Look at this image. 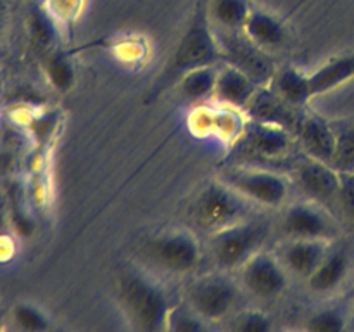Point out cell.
Instances as JSON below:
<instances>
[{
	"instance_id": "cell-1",
	"label": "cell",
	"mask_w": 354,
	"mask_h": 332,
	"mask_svg": "<svg viewBox=\"0 0 354 332\" xmlns=\"http://www.w3.org/2000/svg\"><path fill=\"white\" fill-rule=\"evenodd\" d=\"M118 303L131 327L145 332L166 331L171 303L162 289L144 273H124L118 282Z\"/></svg>"
},
{
	"instance_id": "cell-2",
	"label": "cell",
	"mask_w": 354,
	"mask_h": 332,
	"mask_svg": "<svg viewBox=\"0 0 354 332\" xmlns=\"http://www.w3.org/2000/svg\"><path fill=\"white\" fill-rule=\"evenodd\" d=\"M254 204L228 185L225 180H213L206 183L189 206V218L197 230L206 235L244 221L252 216Z\"/></svg>"
},
{
	"instance_id": "cell-3",
	"label": "cell",
	"mask_w": 354,
	"mask_h": 332,
	"mask_svg": "<svg viewBox=\"0 0 354 332\" xmlns=\"http://www.w3.org/2000/svg\"><path fill=\"white\" fill-rule=\"evenodd\" d=\"M268 234L265 221L251 216L207 235V251L221 272H239L249 258L261 251Z\"/></svg>"
},
{
	"instance_id": "cell-4",
	"label": "cell",
	"mask_w": 354,
	"mask_h": 332,
	"mask_svg": "<svg viewBox=\"0 0 354 332\" xmlns=\"http://www.w3.org/2000/svg\"><path fill=\"white\" fill-rule=\"evenodd\" d=\"M221 180L234 187L254 206L275 208L286 206L292 190L290 176L259 166H237L223 173Z\"/></svg>"
},
{
	"instance_id": "cell-5",
	"label": "cell",
	"mask_w": 354,
	"mask_h": 332,
	"mask_svg": "<svg viewBox=\"0 0 354 332\" xmlns=\"http://www.w3.org/2000/svg\"><path fill=\"white\" fill-rule=\"evenodd\" d=\"M241 284L227 275V272L207 273L190 284L187 290V304L206 322L218 324L234 313L241 296Z\"/></svg>"
},
{
	"instance_id": "cell-6",
	"label": "cell",
	"mask_w": 354,
	"mask_h": 332,
	"mask_svg": "<svg viewBox=\"0 0 354 332\" xmlns=\"http://www.w3.org/2000/svg\"><path fill=\"white\" fill-rule=\"evenodd\" d=\"M218 64H221V52L216 31L207 12L197 10L173 52L169 69L175 75H183L190 69Z\"/></svg>"
},
{
	"instance_id": "cell-7",
	"label": "cell",
	"mask_w": 354,
	"mask_h": 332,
	"mask_svg": "<svg viewBox=\"0 0 354 332\" xmlns=\"http://www.w3.org/2000/svg\"><path fill=\"white\" fill-rule=\"evenodd\" d=\"M145 256L161 272L183 277L199 268L203 246L192 230H169L145 246Z\"/></svg>"
},
{
	"instance_id": "cell-8",
	"label": "cell",
	"mask_w": 354,
	"mask_h": 332,
	"mask_svg": "<svg viewBox=\"0 0 354 332\" xmlns=\"http://www.w3.org/2000/svg\"><path fill=\"white\" fill-rule=\"evenodd\" d=\"M237 273L242 290L265 301L282 296L292 279L275 252L265 249L249 258Z\"/></svg>"
},
{
	"instance_id": "cell-9",
	"label": "cell",
	"mask_w": 354,
	"mask_h": 332,
	"mask_svg": "<svg viewBox=\"0 0 354 332\" xmlns=\"http://www.w3.org/2000/svg\"><path fill=\"white\" fill-rule=\"evenodd\" d=\"M280 232L286 239H313L332 242L339 228L330 211L315 201L289 204L280 218Z\"/></svg>"
},
{
	"instance_id": "cell-10",
	"label": "cell",
	"mask_w": 354,
	"mask_h": 332,
	"mask_svg": "<svg viewBox=\"0 0 354 332\" xmlns=\"http://www.w3.org/2000/svg\"><path fill=\"white\" fill-rule=\"evenodd\" d=\"M214 31H216L218 44H220L221 62H227V64L248 73L259 86H266L272 83L277 69L266 50L248 40L242 31H223L216 30V28Z\"/></svg>"
},
{
	"instance_id": "cell-11",
	"label": "cell",
	"mask_w": 354,
	"mask_h": 332,
	"mask_svg": "<svg viewBox=\"0 0 354 332\" xmlns=\"http://www.w3.org/2000/svg\"><path fill=\"white\" fill-rule=\"evenodd\" d=\"M290 180L306 199L324 204L325 208L337 206L342 175L328 163L303 154V158L294 165Z\"/></svg>"
},
{
	"instance_id": "cell-12",
	"label": "cell",
	"mask_w": 354,
	"mask_h": 332,
	"mask_svg": "<svg viewBox=\"0 0 354 332\" xmlns=\"http://www.w3.org/2000/svg\"><path fill=\"white\" fill-rule=\"evenodd\" d=\"M294 137L304 156L332 165L337 145V130L317 114H301Z\"/></svg>"
},
{
	"instance_id": "cell-13",
	"label": "cell",
	"mask_w": 354,
	"mask_h": 332,
	"mask_svg": "<svg viewBox=\"0 0 354 332\" xmlns=\"http://www.w3.org/2000/svg\"><path fill=\"white\" fill-rule=\"evenodd\" d=\"M330 249V242L313 239H286L277 248V258L282 261L290 277L306 280L324 261Z\"/></svg>"
},
{
	"instance_id": "cell-14",
	"label": "cell",
	"mask_w": 354,
	"mask_h": 332,
	"mask_svg": "<svg viewBox=\"0 0 354 332\" xmlns=\"http://www.w3.org/2000/svg\"><path fill=\"white\" fill-rule=\"evenodd\" d=\"M294 140L296 137L287 128L248 120L244 133L239 142L251 154L259 156V158L279 159L289 154Z\"/></svg>"
},
{
	"instance_id": "cell-15",
	"label": "cell",
	"mask_w": 354,
	"mask_h": 332,
	"mask_svg": "<svg viewBox=\"0 0 354 332\" xmlns=\"http://www.w3.org/2000/svg\"><path fill=\"white\" fill-rule=\"evenodd\" d=\"M244 114L248 120L287 128L292 133L301 116L296 107L287 104L270 85L259 86Z\"/></svg>"
},
{
	"instance_id": "cell-16",
	"label": "cell",
	"mask_w": 354,
	"mask_h": 332,
	"mask_svg": "<svg viewBox=\"0 0 354 332\" xmlns=\"http://www.w3.org/2000/svg\"><path fill=\"white\" fill-rule=\"evenodd\" d=\"M258 89L259 85L248 73L235 68V66L227 64V62H221L220 69H218L216 90H214L213 99L220 106L234 107V109L244 113Z\"/></svg>"
},
{
	"instance_id": "cell-17",
	"label": "cell",
	"mask_w": 354,
	"mask_h": 332,
	"mask_svg": "<svg viewBox=\"0 0 354 332\" xmlns=\"http://www.w3.org/2000/svg\"><path fill=\"white\" fill-rule=\"evenodd\" d=\"M242 33L248 40H251L252 44L266 52L283 47L287 44V38H289V31H287L282 19L275 14L268 12V10L258 9V7H251V12L245 19Z\"/></svg>"
},
{
	"instance_id": "cell-18",
	"label": "cell",
	"mask_w": 354,
	"mask_h": 332,
	"mask_svg": "<svg viewBox=\"0 0 354 332\" xmlns=\"http://www.w3.org/2000/svg\"><path fill=\"white\" fill-rule=\"evenodd\" d=\"M351 270V258L346 249H328L324 261L306 279L308 289L317 296H328L341 289Z\"/></svg>"
},
{
	"instance_id": "cell-19",
	"label": "cell",
	"mask_w": 354,
	"mask_h": 332,
	"mask_svg": "<svg viewBox=\"0 0 354 332\" xmlns=\"http://www.w3.org/2000/svg\"><path fill=\"white\" fill-rule=\"evenodd\" d=\"M308 76L313 99L334 92L354 80V54L335 55L308 73Z\"/></svg>"
},
{
	"instance_id": "cell-20",
	"label": "cell",
	"mask_w": 354,
	"mask_h": 332,
	"mask_svg": "<svg viewBox=\"0 0 354 332\" xmlns=\"http://www.w3.org/2000/svg\"><path fill=\"white\" fill-rule=\"evenodd\" d=\"M270 86L296 109H303L310 100H313L310 89V76L306 71L294 68V66L277 69Z\"/></svg>"
},
{
	"instance_id": "cell-21",
	"label": "cell",
	"mask_w": 354,
	"mask_h": 332,
	"mask_svg": "<svg viewBox=\"0 0 354 332\" xmlns=\"http://www.w3.org/2000/svg\"><path fill=\"white\" fill-rule=\"evenodd\" d=\"M251 7L249 0H211L207 16L216 30L242 31Z\"/></svg>"
},
{
	"instance_id": "cell-22",
	"label": "cell",
	"mask_w": 354,
	"mask_h": 332,
	"mask_svg": "<svg viewBox=\"0 0 354 332\" xmlns=\"http://www.w3.org/2000/svg\"><path fill=\"white\" fill-rule=\"evenodd\" d=\"M220 66H204L180 75V93L189 100H206L214 97Z\"/></svg>"
},
{
	"instance_id": "cell-23",
	"label": "cell",
	"mask_w": 354,
	"mask_h": 332,
	"mask_svg": "<svg viewBox=\"0 0 354 332\" xmlns=\"http://www.w3.org/2000/svg\"><path fill=\"white\" fill-rule=\"evenodd\" d=\"M44 71L47 76V82L57 92H69L76 85L75 62L66 52L52 50L45 59Z\"/></svg>"
},
{
	"instance_id": "cell-24",
	"label": "cell",
	"mask_w": 354,
	"mask_h": 332,
	"mask_svg": "<svg viewBox=\"0 0 354 332\" xmlns=\"http://www.w3.org/2000/svg\"><path fill=\"white\" fill-rule=\"evenodd\" d=\"M28 30L33 44L41 50H48L57 38V21L48 14L45 7H40L30 14Z\"/></svg>"
},
{
	"instance_id": "cell-25",
	"label": "cell",
	"mask_w": 354,
	"mask_h": 332,
	"mask_svg": "<svg viewBox=\"0 0 354 332\" xmlns=\"http://www.w3.org/2000/svg\"><path fill=\"white\" fill-rule=\"evenodd\" d=\"M304 327L313 332H341L348 327V311L341 306H328L315 311Z\"/></svg>"
},
{
	"instance_id": "cell-26",
	"label": "cell",
	"mask_w": 354,
	"mask_h": 332,
	"mask_svg": "<svg viewBox=\"0 0 354 332\" xmlns=\"http://www.w3.org/2000/svg\"><path fill=\"white\" fill-rule=\"evenodd\" d=\"M332 166L341 175L354 173V124L337 130V145Z\"/></svg>"
},
{
	"instance_id": "cell-27",
	"label": "cell",
	"mask_w": 354,
	"mask_h": 332,
	"mask_svg": "<svg viewBox=\"0 0 354 332\" xmlns=\"http://www.w3.org/2000/svg\"><path fill=\"white\" fill-rule=\"evenodd\" d=\"M12 318L17 327L23 329V331L41 332L50 327V320H48L47 315L38 306L28 303L17 304L12 311Z\"/></svg>"
},
{
	"instance_id": "cell-28",
	"label": "cell",
	"mask_w": 354,
	"mask_h": 332,
	"mask_svg": "<svg viewBox=\"0 0 354 332\" xmlns=\"http://www.w3.org/2000/svg\"><path fill=\"white\" fill-rule=\"evenodd\" d=\"M207 324L189 306H173L171 313L168 318V327L166 331H175V332H197V331H206Z\"/></svg>"
},
{
	"instance_id": "cell-29",
	"label": "cell",
	"mask_w": 354,
	"mask_h": 332,
	"mask_svg": "<svg viewBox=\"0 0 354 332\" xmlns=\"http://www.w3.org/2000/svg\"><path fill=\"white\" fill-rule=\"evenodd\" d=\"M232 329L239 332H270L275 329V322L265 311L248 310L235 317Z\"/></svg>"
},
{
	"instance_id": "cell-30",
	"label": "cell",
	"mask_w": 354,
	"mask_h": 332,
	"mask_svg": "<svg viewBox=\"0 0 354 332\" xmlns=\"http://www.w3.org/2000/svg\"><path fill=\"white\" fill-rule=\"evenodd\" d=\"M83 0H47L45 9L57 23H71L80 16Z\"/></svg>"
},
{
	"instance_id": "cell-31",
	"label": "cell",
	"mask_w": 354,
	"mask_h": 332,
	"mask_svg": "<svg viewBox=\"0 0 354 332\" xmlns=\"http://www.w3.org/2000/svg\"><path fill=\"white\" fill-rule=\"evenodd\" d=\"M337 208L341 210L342 216L354 228V173L342 175L341 192H339Z\"/></svg>"
},
{
	"instance_id": "cell-32",
	"label": "cell",
	"mask_w": 354,
	"mask_h": 332,
	"mask_svg": "<svg viewBox=\"0 0 354 332\" xmlns=\"http://www.w3.org/2000/svg\"><path fill=\"white\" fill-rule=\"evenodd\" d=\"M6 14H7V6H6V0H0V26H2L3 19H6Z\"/></svg>"
},
{
	"instance_id": "cell-33",
	"label": "cell",
	"mask_w": 354,
	"mask_h": 332,
	"mask_svg": "<svg viewBox=\"0 0 354 332\" xmlns=\"http://www.w3.org/2000/svg\"><path fill=\"white\" fill-rule=\"evenodd\" d=\"M3 227H6V214H3V208L2 204H0V230H2Z\"/></svg>"
}]
</instances>
